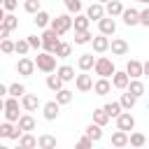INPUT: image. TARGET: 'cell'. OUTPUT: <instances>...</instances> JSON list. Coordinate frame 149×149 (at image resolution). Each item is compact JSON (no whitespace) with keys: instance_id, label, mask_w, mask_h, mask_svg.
<instances>
[{"instance_id":"6da1fadb","label":"cell","mask_w":149,"mask_h":149,"mask_svg":"<svg viewBox=\"0 0 149 149\" xmlns=\"http://www.w3.org/2000/svg\"><path fill=\"white\" fill-rule=\"evenodd\" d=\"M56 54H51V51H37V56H35V65H37V70H42L44 74H49V72H56L58 68H56Z\"/></svg>"},{"instance_id":"7a4b0ae2","label":"cell","mask_w":149,"mask_h":149,"mask_svg":"<svg viewBox=\"0 0 149 149\" xmlns=\"http://www.w3.org/2000/svg\"><path fill=\"white\" fill-rule=\"evenodd\" d=\"M51 28H54L58 35H65V33H70V30L74 28V16H70V14H58L56 19H51Z\"/></svg>"},{"instance_id":"3957f363","label":"cell","mask_w":149,"mask_h":149,"mask_svg":"<svg viewBox=\"0 0 149 149\" xmlns=\"http://www.w3.org/2000/svg\"><path fill=\"white\" fill-rule=\"evenodd\" d=\"M2 102H5V105H2V109H5V119L16 123V121L21 119V114H19V98H16V95H5Z\"/></svg>"},{"instance_id":"277c9868","label":"cell","mask_w":149,"mask_h":149,"mask_svg":"<svg viewBox=\"0 0 149 149\" xmlns=\"http://www.w3.org/2000/svg\"><path fill=\"white\" fill-rule=\"evenodd\" d=\"M42 42H44V51H51V54H56V49H58V44H61V35L49 26V28H44V33H42Z\"/></svg>"},{"instance_id":"5b68a950","label":"cell","mask_w":149,"mask_h":149,"mask_svg":"<svg viewBox=\"0 0 149 149\" xmlns=\"http://www.w3.org/2000/svg\"><path fill=\"white\" fill-rule=\"evenodd\" d=\"M93 72H95L98 77H109V79H112V74L116 72V68H114L112 58H107V56H98V61H95V68H93Z\"/></svg>"},{"instance_id":"8992f818","label":"cell","mask_w":149,"mask_h":149,"mask_svg":"<svg viewBox=\"0 0 149 149\" xmlns=\"http://www.w3.org/2000/svg\"><path fill=\"white\" fill-rule=\"evenodd\" d=\"M21 135H23V130H21L19 126H14V121H7V119H5V123H0V137L19 140Z\"/></svg>"},{"instance_id":"52a82bcc","label":"cell","mask_w":149,"mask_h":149,"mask_svg":"<svg viewBox=\"0 0 149 149\" xmlns=\"http://www.w3.org/2000/svg\"><path fill=\"white\" fill-rule=\"evenodd\" d=\"M35 58H28V56H21L19 58V63H16V72L21 74V77H30L33 72H35Z\"/></svg>"},{"instance_id":"ba28073f","label":"cell","mask_w":149,"mask_h":149,"mask_svg":"<svg viewBox=\"0 0 149 149\" xmlns=\"http://www.w3.org/2000/svg\"><path fill=\"white\" fill-rule=\"evenodd\" d=\"M93 84H95V81H93V77H91L88 72H84V70H81V74H77V77H74V86H77V91H79V93L93 91Z\"/></svg>"},{"instance_id":"9c48e42d","label":"cell","mask_w":149,"mask_h":149,"mask_svg":"<svg viewBox=\"0 0 149 149\" xmlns=\"http://www.w3.org/2000/svg\"><path fill=\"white\" fill-rule=\"evenodd\" d=\"M58 114H61V102H58V100H49V102L42 105V116H44L47 121H56Z\"/></svg>"},{"instance_id":"30bf717a","label":"cell","mask_w":149,"mask_h":149,"mask_svg":"<svg viewBox=\"0 0 149 149\" xmlns=\"http://www.w3.org/2000/svg\"><path fill=\"white\" fill-rule=\"evenodd\" d=\"M116 128H121V130H135V116L130 114V109H123L119 116H116Z\"/></svg>"},{"instance_id":"8fae6325","label":"cell","mask_w":149,"mask_h":149,"mask_svg":"<svg viewBox=\"0 0 149 149\" xmlns=\"http://www.w3.org/2000/svg\"><path fill=\"white\" fill-rule=\"evenodd\" d=\"M130 74L126 72V70H116L114 74H112V84H114V88H119V91H126L128 88V84H130Z\"/></svg>"},{"instance_id":"7c38bea8","label":"cell","mask_w":149,"mask_h":149,"mask_svg":"<svg viewBox=\"0 0 149 149\" xmlns=\"http://www.w3.org/2000/svg\"><path fill=\"white\" fill-rule=\"evenodd\" d=\"M98 30H100L102 35H114V33H116V21H114V16L105 14V16L98 21Z\"/></svg>"},{"instance_id":"4fadbf2b","label":"cell","mask_w":149,"mask_h":149,"mask_svg":"<svg viewBox=\"0 0 149 149\" xmlns=\"http://www.w3.org/2000/svg\"><path fill=\"white\" fill-rule=\"evenodd\" d=\"M93 51L95 54H105V51H109V35H102V33H98V35H93Z\"/></svg>"},{"instance_id":"5bb4252c","label":"cell","mask_w":149,"mask_h":149,"mask_svg":"<svg viewBox=\"0 0 149 149\" xmlns=\"http://www.w3.org/2000/svg\"><path fill=\"white\" fill-rule=\"evenodd\" d=\"M86 14H88V19H91V21H100V19L107 14V9H105V5H102V2H98V0H95V2H91V5L86 7Z\"/></svg>"},{"instance_id":"9a60e30c","label":"cell","mask_w":149,"mask_h":149,"mask_svg":"<svg viewBox=\"0 0 149 149\" xmlns=\"http://www.w3.org/2000/svg\"><path fill=\"white\" fill-rule=\"evenodd\" d=\"M121 21H123L128 28H133V26H140V9H133V7L123 9V14H121Z\"/></svg>"},{"instance_id":"2e32d148","label":"cell","mask_w":149,"mask_h":149,"mask_svg":"<svg viewBox=\"0 0 149 149\" xmlns=\"http://www.w3.org/2000/svg\"><path fill=\"white\" fill-rule=\"evenodd\" d=\"M95 61H98V58H95L93 54H88V51H86V54H79V58H77V68L84 70V72H88V70L95 68Z\"/></svg>"},{"instance_id":"e0dca14e","label":"cell","mask_w":149,"mask_h":149,"mask_svg":"<svg viewBox=\"0 0 149 149\" xmlns=\"http://www.w3.org/2000/svg\"><path fill=\"white\" fill-rule=\"evenodd\" d=\"M126 72H128L133 79H140V77H144V63H140V61L130 58V61L126 63Z\"/></svg>"},{"instance_id":"ac0fdd59","label":"cell","mask_w":149,"mask_h":149,"mask_svg":"<svg viewBox=\"0 0 149 149\" xmlns=\"http://www.w3.org/2000/svg\"><path fill=\"white\" fill-rule=\"evenodd\" d=\"M112 81H109V77H98L95 79V84H93V93L95 95H107L109 91H112Z\"/></svg>"},{"instance_id":"d6986e66","label":"cell","mask_w":149,"mask_h":149,"mask_svg":"<svg viewBox=\"0 0 149 149\" xmlns=\"http://www.w3.org/2000/svg\"><path fill=\"white\" fill-rule=\"evenodd\" d=\"M128 144H130V135H128V130L116 128V130L112 133V147H128Z\"/></svg>"},{"instance_id":"ffe728a7","label":"cell","mask_w":149,"mask_h":149,"mask_svg":"<svg viewBox=\"0 0 149 149\" xmlns=\"http://www.w3.org/2000/svg\"><path fill=\"white\" fill-rule=\"evenodd\" d=\"M40 105H42V102H40V98H37L35 93H26V95L21 98V107H23L26 112H35Z\"/></svg>"},{"instance_id":"44dd1931","label":"cell","mask_w":149,"mask_h":149,"mask_svg":"<svg viewBox=\"0 0 149 149\" xmlns=\"http://www.w3.org/2000/svg\"><path fill=\"white\" fill-rule=\"evenodd\" d=\"M109 49H112L114 56H126V54H128V42H126L123 37H114L112 44H109Z\"/></svg>"},{"instance_id":"7402d4cb","label":"cell","mask_w":149,"mask_h":149,"mask_svg":"<svg viewBox=\"0 0 149 149\" xmlns=\"http://www.w3.org/2000/svg\"><path fill=\"white\" fill-rule=\"evenodd\" d=\"M33 23H35L37 28H49V26H51V16H49V12L40 9L37 14H33Z\"/></svg>"},{"instance_id":"603a6c76","label":"cell","mask_w":149,"mask_h":149,"mask_svg":"<svg viewBox=\"0 0 149 149\" xmlns=\"http://www.w3.org/2000/svg\"><path fill=\"white\" fill-rule=\"evenodd\" d=\"M63 84H65V81L61 79V74H58V72H56V74H54V72H49V74H47V88H51L54 93H56V91H61V88H63Z\"/></svg>"},{"instance_id":"cb8c5ba5","label":"cell","mask_w":149,"mask_h":149,"mask_svg":"<svg viewBox=\"0 0 149 149\" xmlns=\"http://www.w3.org/2000/svg\"><path fill=\"white\" fill-rule=\"evenodd\" d=\"M102 107H105V112H107L112 119H116V116L123 112V105H121V100H112V102H105Z\"/></svg>"},{"instance_id":"d4e9b609","label":"cell","mask_w":149,"mask_h":149,"mask_svg":"<svg viewBox=\"0 0 149 149\" xmlns=\"http://www.w3.org/2000/svg\"><path fill=\"white\" fill-rule=\"evenodd\" d=\"M16 126H19L23 133H30V130H35V119H33L30 114H21V119L16 121Z\"/></svg>"},{"instance_id":"484cf974","label":"cell","mask_w":149,"mask_h":149,"mask_svg":"<svg viewBox=\"0 0 149 149\" xmlns=\"http://www.w3.org/2000/svg\"><path fill=\"white\" fill-rule=\"evenodd\" d=\"M105 9H107V14H109V16H114V19H116V16H121V14H123V9H126V7L121 5V0H109V2L105 5Z\"/></svg>"},{"instance_id":"4316f807","label":"cell","mask_w":149,"mask_h":149,"mask_svg":"<svg viewBox=\"0 0 149 149\" xmlns=\"http://www.w3.org/2000/svg\"><path fill=\"white\" fill-rule=\"evenodd\" d=\"M93 121H95V123H100V126L105 128V126L112 121V116L105 112V107H98V109H93Z\"/></svg>"},{"instance_id":"83f0119b","label":"cell","mask_w":149,"mask_h":149,"mask_svg":"<svg viewBox=\"0 0 149 149\" xmlns=\"http://www.w3.org/2000/svg\"><path fill=\"white\" fill-rule=\"evenodd\" d=\"M19 147H21V149H33V147H37V137H35L33 133H23V135L19 137Z\"/></svg>"},{"instance_id":"f1b7e54d","label":"cell","mask_w":149,"mask_h":149,"mask_svg":"<svg viewBox=\"0 0 149 149\" xmlns=\"http://www.w3.org/2000/svg\"><path fill=\"white\" fill-rule=\"evenodd\" d=\"M93 33L91 30H74V44H91Z\"/></svg>"},{"instance_id":"f546056e","label":"cell","mask_w":149,"mask_h":149,"mask_svg":"<svg viewBox=\"0 0 149 149\" xmlns=\"http://www.w3.org/2000/svg\"><path fill=\"white\" fill-rule=\"evenodd\" d=\"M126 91H130L133 95H137V98H142L144 93H147V88H144V84L140 81V79H130V84H128V88Z\"/></svg>"},{"instance_id":"4dcf8cb0","label":"cell","mask_w":149,"mask_h":149,"mask_svg":"<svg viewBox=\"0 0 149 149\" xmlns=\"http://www.w3.org/2000/svg\"><path fill=\"white\" fill-rule=\"evenodd\" d=\"M84 133H86V135H91L95 142H100V140H102V126H100V123H95V121H93V123H88Z\"/></svg>"},{"instance_id":"1f68e13d","label":"cell","mask_w":149,"mask_h":149,"mask_svg":"<svg viewBox=\"0 0 149 149\" xmlns=\"http://www.w3.org/2000/svg\"><path fill=\"white\" fill-rule=\"evenodd\" d=\"M37 147H40V149H54V147H56V137L49 135V133H44V135L37 137Z\"/></svg>"},{"instance_id":"d6a6232c","label":"cell","mask_w":149,"mask_h":149,"mask_svg":"<svg viewBox=\"0 0 149 149\" xmlns=\"http://www.w3.org/2000/svg\"><path fill=\"white\" fill-rule=\"evenodd\" d=\"M91 19L88 14H74V30H88Z\"/></svg>"},{"instance_id":"836d02e7","label":"cell","mask_w":149,"mask_h":149,"mask_svg":"<svg viewBox=\"0 0 149 149\" xmlns=\"http://www.w3.org/2000/svg\"><path fill=\"white\" fill-rule=\"evenodd\" d=\"M56 72L61 74V79H63V81H74V77H77V74H74V68H72V65H61V68H58Z\"/></svg>"},{"instance_id":"e575fe53","label":"cell","mask_w":149,"mask_h":149,"mask_svg":"<svg viewBox=\"0 0 149 149\" xmlns=\"http://www.w3.org/2000/svg\"><path fill=\"white\" fill-rule=\"evenodd\" d=\"M72 98H74V93H72L70 88H61V91H56V100H58L61 105H70Z\"/></svg>"},{"instance_id":"d590c367","label":"cell","mask_w":149,"mask_h":149,"mask_svg":"<svg viewBox=\"0 0 149 149\" xmlns=\"http://www.w3.org/2000/svg\"><path fill=\"white\" fill-rule=\"evenodd\" d=\"M121 105H123V109H133L135 107V102H137V95H133L130 91H126V93H121Z\"/></svg>"},{"instance_id":"8d00e7d4","label":"cell","mask_w":149,"mask_h":149,"mask_svg":"<svg viewBox=\"0 0 149 149\" xmlns=\"http://www.w3.org/2000/svg\"><path fill=\"white\" fill-rule=\"evenodd\" d=\"M0 26H5V28H9V30H16V28H19V19L9 12V14H5V19L0 21Z\"/></svg>"},{"instance_id":"74e56055","label":"cell","mask_w":149,"mask_h":149,"mask_svg":"<svg viewBox=\"0 0 149 149\" xmlns=\"http://www.w3.org/2000/svg\"><path fill=\"white\" fill-rule=\"evenodd\" d=\"M147 142H149L147 135H142V133H137V130L130 133V147H144Z\"/></svg>"},{"instance_id":"f35d334b","label":"cell","mask_w":149,"mask_h":149,"mask_svg":"<svg viewBox=\"0 0 149 149\" xmlns=\"http://www.w3.org/2000/svg\"><path fill=\"white\" fill-rule=\"evenodd\" d=\"M70 54H72V44H70V42H61L58 49H56V56H58V58H68Z\"/></svg>"},{"instance_id":"ab89813d","label":"cell","mask_w":149,"mask_h":149,"mask_svg":"<svg viewBox=\"0 0 149 149\" xmlns=\"http://www.w3.org/2000/svg\"><path fill=\"white\" fill-rule=\"evenodd\" d=\"M23 9L28 14H37L42 9V5H40V0H23Z\"/></svg>"},{"instance_id":"60d3db41","label":"cell","mask_w":149,"mask_h":149,"mask_svg":"<svg viewBox=\"0 0 149 149\" xmlns=\"http://www.w3.org/2000/svg\"><path fill=\"white\" fill-rule=\"evenodd\" d=\"M63 5H65V9L70 14H79L81 12V0H63Z\"/></svg>"},{"instance_id":"b9f144b4","label":"cell","mask_w":149,"mask_h":149,"mask_svg":"<svg viewBox=\"0 0 149 149\" xmlns=\"http://www.w3.org/2000/svg\"><path fill=\"white\" fill-rule=\"evenodd\" d=\"M0 51H2V54H14V51H16V42H12L9 37H5V40L0 42Z\"/></svg>"},{"instance_id":"7bdbcfd3","label":"cell","mask_w":149,"mask_h":149,"mask_svg":"<svg viewBox=\"0 0 149 149\" xmlns=\"http://www.w3.org/2000/svg\"><path fill=\"white\" fill-rule=\"evenodd\" d=\"M9 95H16V98H23V95H26V86H23V84H19V81H14V84H9Z\"/></svg>"},{"instance_id":"ee69618b","label":"cell","mask_w":149,"mask_h":149,"mask_svg":"<svg viewBox=\"0 0 149 149\" xmlns=\"http://www.w3.org/2000/svg\"><path fill=\"white\" fill-rule=\"evenodd\" d=\"M26 40L30 42V49H37V51H40V49L44 47V42H42V35H28Z\"/></svg>"},{"instance_id":"f6af8a7d","label":"cell","mask_w":149,"mask_h":149,"mask_svg":"<svg viewBox=\"0 0 149 149\" xmlns=\"http://www.w3.org/2000/svg\"><path fill=\"white\" fill-rule=\"evenodd\" d=\"M28 51H30V42H28V40H19V42H16V54H19V56H26Z\"/></svg>"},{"instance_id":"bcb514c9","label":"cell","mask_w":149,"mask_h":149,"mask_svg":"<svg viewBox=\"0 0 149 149\" xmlns=\"http://www.w3.org/2000/svg\"><path fill=\"white\" fill-rule=\"evenodd\" d=\"M93 142H95V140H93L91 135H86V133H84V137H79L77 147H93Z\"/></svg>"},{"instance_id":"7dc6e473","label":"cell","mask_w":149,"mask_h":149,"mask_svg":"<svg viewBox=\"0 0 149 149\" xmlns=\"http://www.w3.org/2000/svg\"><path fill=\"white\" fill-rule=\"evenodd\" d=\"M140 26H147L149 28V7L140 9Z\"/></svg>"},{"instance_id":"c3c4849f","label":"cell","mask_w":149,"mask_h":149,"mask_svg":"<svg viewBox=\"0 0 149 149\" xmlns=\"http://www.w3.org/2000/svg\"><path fill=\"white\" fill-rule=\"evenodd\" d=\"M16 5H19V0H5V2H2V7H5L7 12H14Z\"/></svg>"},{"instance_id":"681fc988","label":"cell","mask_w":149,"mask_h":149,"mask_svg":"<svg viewBox=\"0 0 149 149\" xmlns=\"http://www.w3.org/2000/svg\"><path fill=\"white\" fill-rule=\"evenodd\" d=\"M9 28H5V26H0V40H5V37H9Z\"/></svg>"},{"instance_id":"f907efd6","label":"cell","mask_w":149,"mask_h":149,"mask_svg":"<svg viewBox=\"0 0 149 149\" xmlns=\"http://www.w3.org/2000/svg\"><path fill=\"white\" fill-rule=\"evenodd\" d=\"M0 95H9V86L7 84H0Z\"/></svg>"},{"instance_id":"816d5d0a","label":"cell","mask_w":149,"mask_h":149,"mask_svg":"<svg viewBox=\"0 0 149 149\" xmlns=\"http://www.w3.org/2000/svg\"><path fill=\"white\" fill-rule=\"evenodd\" d=\"M144 77H149V61H144Z\"/></svg>"},{"instance_id":"f5cc1de1","label":"cell","mask_w":149,"mask_h":149,"mask_svg":"<svg viewBox=\"0 0 149 149\" xmlns=\"http://www.w3.org/2000/svg\"><path fill=\"white\" fill-rule=\"evenodd\" d=\"M135 2H142V5H149V0H135Z\"/></svg>"},{"instance_id":"db71d44e","label":"cell","mask_w":149,"mask_h":149,"mask_svg":"<svg viewBox=\"0 0 149 149\" xmlns=\"http://www.w3.org/2000/svg\"><path fill=\"white\" fill-rule=\"evenodd\" d=\"M98 2H102V5H107V2H109V0H98Z\"/></svg>"},{"instance_id":"11a10c76","label":"cell","mask_w":149,"mask_h":149,"mask_svg":"<svg viewBox=\"0 0 149 149\" xmlns=\"http://www.w3.org/2000/svg\"><path fill=\"white\" fill-rule=\"evenodd\" d=\"M2 2H5V0H2Z\"/></svg>"}]
</instances>
